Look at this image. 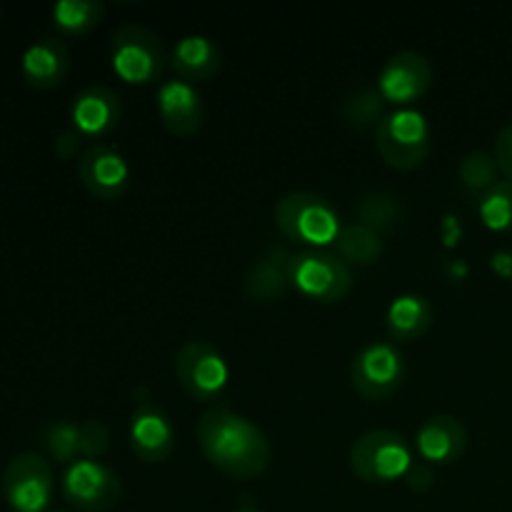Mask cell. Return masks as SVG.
Returning a JSON list of instances; mask_svg holds the SVG:
<instances>
[{
	"mask_svg": "<svg viewBox=\"0 0 512 512\" xmlns=\"http://www.w3.org/2000/svg\"><path fill=\"white\" fill-rule=\"evenodd\" d=\"M495 163L512 180V123L505 125L495 138Z\"/></svg>",
	"mask_w": 512,
	"mask_h": 512,
	"instance_id": "cell-29",
	"label": "cell"
},
{
	"mask_svg": "<svg viewBox=\"0 0 512 512\" xmlns=\"http://www.w3.org/2000/svg\"><path fill=\"white\" fill-rule=\"evenodd\" d=\"M158 113L175 135H190L203 125V98L188 80H165L158 88Z\"/></svg>",
	"mask_w": 512,
	"mask_h": 512,
	"instance_id": "cell-14",
	"label": "cell"
},
{
	"mask_svg": "<svg viewBox=\"0 0 512 512\" xmlns=\"http://www.w3.org/2000/svg\"><path fill=\"white\" fill-rule=\"evenodd\" d=\"M433 323V305L425 295L405 293L390 303L388 330L398 340H415Z\"/></svg>",
	"mask_w": 512,
	"mask_h": 512,
	"instance_id": "cell-20",
	"label": "cell"
},
{
	"mask_svg": "<svg viewBox=\"0 0 512 512\" xmlns=\"http://www.w3.org/2000/svg\"><path fill=\"white\" fill-rule=\"evenodd\" d=\"M120 98L105 85H88L80 90L70 105V120L80 135H103L118 125Z\"/></svg>",
	"mask_w": 512,
	"mask_h": 512,
	"instance_id": "cell-16",
	"label": "cell"
},
{
	"mask_svg": "<svg viewBox=\"0 0 512 512\" xmlns=\"http://www.w3.org/2000/svg\"><path fill=\"white\" fill-rule=\"evenodd\" d=\"M168 60L160 35L140 23H123L110 40V63L125 83H153Z\"/></svg>",
	"mask_w": 512,
	"mask_h": 512,
	"instance_id": "cell-3",
	"label": "cell"
},
{
	"mask_svg": "<svg viewBox=\"0 0 512 512\" xmlns=\"http://www.w3.org/2000/svg\"><path fill=\"white\" fill-rule=\"evenodd\" d=\"M405 358L398 345L373 340L363 345L350 363V380L355 390L368 400H383L403 385Z\"/></svg>",
	"mask_w": 512,
	"mask_h": 512,
	"instance_id": "cell-9",
	"label": "cell"
},
{
	"mask_svg": "<svg viewBox=\"0 0 512 512\" xmlns=\"http://www.w3.org/2000/svg\"><path fill=\"white\" fill-rule=\"evenodd\" d=\"M350 465L368 483H390L413 468L410 445L398 430L375 428L360 435L350 448Z\"/></svg>",
	"mask_w": 512,
	"mask_h": 512,
	"instance_id": "cell-4",
	"label": "cell"
},
{
	"mask_svg": "<svg viewBox=\"0 0 512 512\" xmlns=\"http://www.w3.org/2000/svg\"><path fill=\"white\" fill-rule=\"evenodd\" d=\"M495 178H498V163L483 150H470L460 163V180L470 195H483L498 183Z\"/></svg>",
	"mask_w": 512,
	"mask_h": 512,
	"instance_id": "cell-26",
	"label": "cell"
},
{
	"mask_svg": "<svg viewBox=\"0 0 512 512\" xmlns=\"http://www.w3.org/2000/svg\"><path fill=\"white\" fill-rule=\"evenodd\" d=\"M195 435L205 458L233 478H253L268 468V435L253 420L225 405L205 410Z\"/></svg>",
	"mask_w": 512,
	"mask_h": 512,
	"instance_id": "cell-1",
	"label": "cell"
},
{
	"mask_svg": "<svg viewBox=\"0 0 512 512\" xmlns=\"http://www.w3.org/2000/svg\"><path fill=\"white\" fill-rule=\"evenodd\" d=\"M233 512H263V510H258V508H255V505H250V503H245V505H240V508L233 510Z\"/></svg>",
	"mask_w": 512,
	"mask_h": 512,
	"instance_id": "cell-32",
	"label": "cell"
},
{
	"mask_svg": "<svg viewBox=\"0 0 512 512\" xmlns=\"http://www.w3.org/2000/svg\"><path fill=\"white\" fill-rule=\"evenodd\" d=\"M60 493L73 508L88 512H105L120 503L123 480L113 468L100 460H73L60 480Z\"/></svg>",
	"mask_w": 512,
	"mask_h": 512,
	"instance_id": "cell-7",
	"label": "cell"
},
{
	"mask_svg": "<svg viewBox=\"0 0 512 512\" xmlns=\"http://www.w3.org/2000/svg\"><path fill=\"white\" fill-rule=\"evenodd\" d=\"M170 65L175 68L178 78L188 80H208L220 70V48L208 35L190 33L175 40L170 50Z\"/></svg>",
	"mask_w": 512,
	"mask_h": 512,
	"instance_id": "cell-18",
	"label": "cell"
},
{
	"mask_svg": "<svg viewBox=\"0 0 512 512\" xmlns=\"http://www.w3.org/2000/svg\"><path fill=\"white\" fill-rule=\"evenodd\" d=\"M433 65L418 50H400L385 60L378 78V90L393 103H413L430 88Z\"/></svg>",
	"mask_w": 512,
	"mask_h": 512,
	"instance_id": "cell-12",
	"label": "cell"
},
{
	"mask_svg": "<svg viewBox=\"0 0 512 512\" xmlns=\"http://www.w3.org/2000/svg\"><path fill=\"white\" fill-rule=\"evenodd\" d=\"M383 113V95L375 88H358L343 103V118L350 128H368Z\"/></svg>",
	"mask_w": 512,
	"mask_h": 512,
	"instance_id": "cell-27",
	"label": "cell"
},
{
	"mask_svg": "<svg viewBox=\"0 0 512 512\" xmlns=\"http://www.w3.org/2000/svg\"><path fill=\"white\" fill-rule=\"evenodd\" d=\"M290 255L283 248H270L268 253L260 255L253 265L248 268L243 278L245 293L253 300H275L278 295L285 293L290 285Z\"/></svg>",
	"mask_w": 512,
	"mask_h": 512,
	"instance_id": "cell-19",
	"label": "cell"
},
{
	"mask_svg": "<svg viewBox=\"0 0 512 512\" xmlns=\"http://www.w3.org/2000/svg\"><path fill=\"white\" fill-rule=\"evenodd\" d=\"M175 375L185 393L195 400H215L230 378L223 353L208 340H188L175 355Z\"/></svg>",
	"mask_w": 512,
	"mask_h": 512,
	"instance_id": "cell-10",
	"label": "cell"
},
{
	"mask_svg": "<svg viewBox=\"0 0 512 512\" xmlns=\"http://www.w3.org/2000/svg\"><path fill=\"white\" fill-rule=\"evenodd\" d=\"M375 145L393 168H418L430 150V125L415 108H398L375 128Z\"/></svg>",
	"mask_w": 512,
	"mask_h": 512,
	"instance_id": "cell-5",
	"label": "cell"
},
{
	"mask_svg": "<svg viewBox=\"0 0 512 512\" xmlns=\"http://www.w3.org/2000/svg\"><path fill=\"white\" fill-rule=\"evenodd\" d=\"M53 512H68V510H53Z\"/></svg>",
	"mask_w": 512,
	"mask_h": 512,
	"instance_id": "cell-33",
	"label": "cell"
},
{
	"mask_svg": "<svg viewBox=\"0 0 512 512\" xmlns=\"http://www.w3.org/2000/svg\"><path fill=\"white\" fill-rule=\"evenodd\" d=\"M290 285L303 295L323 303H335L350 293L353 275H350L345 260L338 255L320 253V250H303L298 255H290Z\"/></svg>",
	"mask_w": 512,
	"mask_h": 512,
	"instance_id": "cell-8",
	"label": "cell"
},
{
	"mask_svg": "<svg viewBox=\"0 0 512 512\" xmlns=\"http://www.w3.org/2000/svg\"><path fill=\"white\" fill-rule=\"evenodd\" d=\"M478 213L490 230H512V180H498L478 200Z\"/></svg>",
	"mask_w": 512,
	"mask_h": 512,
	"instance_id": "cell-23",
	"label": "cell"
},
{
	"mask_svg": "<svg viewBox=\"0 0 512 512\" xmlns=\"http://www.w3.org/2000/svg\"><path fill=\"white\" fill-rule=\"evenodd\" d=\"M275 223L290 240L308 245H330L338 240L343 223L328 198L308 190H290L275 203Z\"/></svg>",
	"mask_w": 512,
	"mask_h": 512,
	"instance_id": "cell-2",
	"label": "cell"
},
{
	"mask_svg": "<svg viewBox=\"0 0 512 512\" xmlns=\"http://www.w3.org/2000/svg\"><path fill=\"white\" fill-rule=\"evenodd\" d=\"M43 445L58 463H73L75 455L80 453V425L73 420H50L40 433Z\"/></svg>",
	"mask_w": 512,
	"mask_h": 512,
	"instance_id": "cell-24",
	"label": "cell"
},
{
	"mask_svg": "<svg viewBox=\"0 0 512 512\" xmlns=\"http://www.w3.org/2000/svg\"><path fill=\"white\" fill-rule=\"evenodd\" d=\"M20 70L33 88H55L70 70L68 45L53 35L33 40L20 58Z\"/></svg>",
	"mask_w": 512,
	"mask_h": 512,
	"instance_id": "cell-17",
	"label": "cell"
},
{
	"mask_svg": "<svg viewBox=\"0 0 512 512\" xmlns=\"http://www.w3.org/2000/svg\"><path fill=\"white\" fill-rule=\"evenodd\" d=\"M0 493L13 512H45L55 493L53 468L43 455L18 453L3 468Z\"/></svg>",
	"mask_w": 512,
	"mask_h": 512,
	"instance_id": "cell-6",
	"label": "cell"
},
{
	"mask_svg": "<svg viewBox=\"0 0 512 512\" xmlns=\"http://www.w3.org/2000/svg\"><path fill=\"white\" fill-rule=\"evenodd\" d=\"M110 443V433L105 428V423L100 420H85L80 423V453L88 460H95L98 455L105 453Z\"/></svg>",
	"mask_w": 512,
	"mask_h": 512,
	"instance_id": "cell-28",
	"label": "cell"
},
{
	"mask_svg": "<svg viewBox=\"0 0 512 512\" xmlns=\"http://www.w3.org/2000/svg\"><path fill=\"white\" fill-rule=\"evenodd\" d=\"M130 445L145 463H160L175 448V425L163 408L140 403L130 418Z\"/></svg>",
	"mask_w": 512,
	"mask_h": 512,
	"instance_id": "cell-13",
	"label": "cell"
},
{
	"mask_svg": "<svg viewBox=\"0 0 512 512\" xmlns=\"http://www.w3.org/2000/svg\"><path fill=\"white\" fill-rule=\"evenodd\" d=\"M358 223L368 225L375 233L390 230L400 220V203L390 193H368L358 205Z\"/></svg>",
	"mask_w": 512,
	"mask_h": 512,
	"instance_id": "cell-25",
	"label": "cell"
},
{
	"mask_svg": "<svg viewBox=\"0 0 512 512\" xmlns=\"http://www.w3.org/2000/svg\"><path fill=\"white\" fill-rule=\"evenodd\" d=\"M335 243H338L340 260H348V263L368 265V263H375L378 255L383 253L380 235L363 223L343 225V230H340Z\"/></svg>",
	"mask_w": 512,
	"mask_h": 512,
	"instance_id": "cell-21",
	"label": "cell"
},
{
	"mask_svg": "<svg viewBox=\"0 0 512 512\" xmlns=\"http://www.w3.org/2000/svg\"><path fill=\"white\" fill-rule=\"evenodd\" d=\"M408 485L413 490H425L433 485V468L425 463H413V468L408 470Z\"/></svg>",
	"mask_w": 512,
	"mask_h": 512,
	"instance_id": "cell-30",
	"label": "cell"
},
{
	"mask_svg": "<svg viewBox=\"0 0 512 512\" xmlns=\"http://www.w3.org/2000/svg\"><path fill=\"white\" fill-rule=\"evenodd\" d=\"M78 175L95 198L115 200L128 188L130 165L113 145L93 143L80 153Z\"/></svg>",
	"mask_w": 512,
	"mask_h": 512,
	"instance_id": "cell-11",
	"label": "cell"
},
{
	"mask_svg": "<svg viewBox=\"0 0 512 512\" xmlns=\"http://www.w3.org/2000/svg\"><path fill=\"white\" fill-rule=\"evenodd\" d=\"M415 445H418L420 458L428 463H453L468 445V430H465L463 420L455 415H433V418L423 420V425L418 428Z\"/></svg>",
	"mask_w": 512,
	"mask_h": 512,
	"instance_id": "cell-15",
	"label": "cell"
},
{
	"mask_svg": "<svg viewBox=\"0 0 512 512\" xmlns=\"http://www.w3.org/2000/svg\"><path fill=\"white\" fill-rule=\"evenodd\" d=\"M78 140H80L78 130H65V133H60L58 138H55V153H58V158L63 160L73 158L75 150H78Z\"/></svg>",
	"mask_w": 512,
	"mask_h": 512,
	"instance_id": "cell-31",
	"label": "cell"
},
{
	"mask_svg": "<svg viewBox=\"0 0 512 512\" xmlns=\"http://www.w3.org/2000/svg\"><path fill=\"white\" fill-rule=\"evenodd\" d=\"M103 18L100 0H58L53 5V23L68 35H83Z\"/></svg>",
	"mask_w": 512,
	"mask_h": 512,
	"instance_id": "cell-22",
	"label": "cell"
}]
</instances>
